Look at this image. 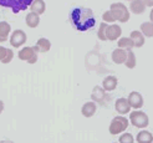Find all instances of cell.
<instances>
[{
    "instance_id": "d4e9b609",
    "label": "cell",
    "mask_w": 153,
    "mask_h": 143,
    "mask_svg": "<svg viewBox=\"0 0 153 143\" xmlns=\"http://www.w3.org/2000/svg\"><path fill=\"white\" fill-rule=\"evenodd\" d=\"M136 55L134 52L132 50H127V59L125 61V65L126 67H128V69H134L136 67Z\"/></svg>"
},
{
    "instance_id": "484cf974",
    "label": "cell",
    "mask_w": 153,
    "mask_h": 143,
    "mask_svg": "<svg viewBox=\"0 0 153 143\" xmlns=\"http://www.w3.org/2000/svg\"><path fill=\"white\" fill-rule=\"evenodd\" d=\"M108 24H106V22H102V24L100 25V27H98V31H97V36L98 39H100L101 41H106V27Z\"/></svg>"
},
{
    "instance_id": "ffe728a7",
    "label": "cell",
    "mask_w": 153,
    "mask_h": 143,
    "mask_svg": "<svg viewBox=\"0 0 153 143\" xmlns=\"http://www.w3.org/2000/svg\"><path fill=\"white\" fill-rule=\"evenodd\" d=\"M11 26L6 21H0V42H5L9 37Z\"/></svg>"
},
{
    "instance_id": "5bb4252c",
    "label": "cell",
    "mask_w": 153,
    "mask_h": 143,
    "mask_svg": "<svg viewBox=\"0 0 153 143\" xmlns=\"http://www.w3.org/2000/svg\"><path fill=\"white\" fill-rule=\"evenodd\" d=\"M50 49H51V42H50V40L45 39V37H40V39L37 40L36 45L34 46L35 52H48Z\"/></svg>"
},
{
    "instance_id": "ba28073f",
    "label": "cell",
    "mask_w": 153,
    "mask_h": 143,
    "mask_svg": "<svg viewBox=\"0 0 153 143\" xmlns=\"http://www.w3.org/2000/svg\"><path fill=\"white\" fill-rule=\"evenodd\" d=\"M91 99H92V101L95 103H106L107 101H108V96H107L106 91L101 87V86H96L94 88L92 93H91Z\"/></svg>"
},
{
    "instance_id": "cb8c5ba5",
    "label": "cell",
    "mask_w": 153,
    "mask_h": 143,
    "mask_svg": "<svg viewBox=\"0 0 153 143\" xmlns=\"http://www.w3.org/2000/svg\"><path fill=\"white\" fill-rule=\"evenodd\" d=\"M117 45H118V49H123V50H132V47L134 46L129 37H121Z\"/></svg>"
},
{
    "instance_id": "d6986e66",
    "label": "cell",
    "mask_w": 153,
    "mask_h": 143,
    "mask_svg": "<svg viewBox=\"0 0 153 143\" xmlns=\"http://www.w3.org/2000/svg\"><path fill=\"white\" fill-rule=\"evenodd\" d=\"M14 57V52L11 49H6L0 46V62L3 64H9Z\"/></svg>"
},
{
    "instance_id": "9c48e42d",
    "label": "cell",
    "mask_w": 153,
    "mask_h": 143,
    "mask_svg": "<svg viewBox=\"0 0 153 143\" xmlns=\"http://www.w3.org/2000/svg\"><path fill=\"white\" fill-rule=\"evenodd\" d=\"M122 34V30L121 26L117 24H113V25H107L106 27V39L110 40V41H114L121 37Z\"/></svg>"
},
{
    "instance_id": "9a60e30c",
    "label": "cell",
    "mask_w": 153,
    "mask_h": 143,
    "mask_svg": "<svg viewBox=\"0 0 153 143\" xmlns=\"http://www.w3.org/2000/svg\"><path fill=\"white\" fill-rule=\"evenodd\" d=\"M96 108H97V107H96V103H95L94 101L86 102V103L82 106V108H81V113H82L83 117L90 118V117H92V116L96 113Z\"/></svg>"
},
{
    "instance_id": "3957f363",
    "label": "cell",
    "mask_w": 153,
    "mask_h": 143,
    "mask_svg": "<svg viewBox=\"0 0 153 143\" xmlns=\"http://www.w3.org/2000/svg\"><path fill=\"white\" fill-rule=\"evenodd\" d=\"M110 10L113 13L114 18H116V21H120L122 24H125L129 20V10L127 9V6L121 4V3H114L111 4Z\"/></svg>"
},
{
    "instance_id": "83f0119b",
    "label": "cell",
    "mask_w": 153,
    "mask_h": 143,
    "mask_svg": "<svg viewBox=\"0 0 153 143\" xmlns=\"http://www.w3.org/2000/svg\"><path fill=\"white\" fill-rule=\"evenodd\" d=\"M120 143H134V138L131 133H123L118 139Z\"/></svg>"
},
{
    "instance_id": "4316f807",
    "label": "cell",
    "mask_w": 153,
    "mask_h": 143,
    "mask_svg": "<svg viewBox=\"0 0 153 143\" xmlns=\"http://www.w3.org/2000/svg\"><path fill=\"white\" fill-rule=\"evenodd\" d=\"M102 19H103V22H114L116 21V18H114V15H113V13L111 11V10H107V11H105L103 13V15H102Z\"/></svg>"
},
{
    "instance_id": "5b68a950",
    "label": "cell",
    "mask_w": 153,
    "mask_h": 143,
    "mask_svg": "<svg viewBox=\"0 0 153 143\" xmlns=\"http://www.w3.org/2000/svg\"><path fill=\"white\" fill-rule=\"evenodd\" d=\"M129 122L137 128H146L149 124V118L143 111H133L129 113Z\"/></svg>"
},
{
    "instance_id": "6da1fadb",
    "label": "cell",
    "mask_w": 153,
    "mask_h": 143,
    "mask_svg": "<svg viewBox=\"0 0 153 143\" xmlns=\"http://www.w3.org/2000/svg\"><path fill=\"white\" fill-rule=\"evenodd\" d=\"M70 21L72 26H75L79 31H86L94 27L96 24V19L94 11L88 7L76 6L70 13Z\"/></svg>"
},
{
    "instance_id": "44dd1931",
    "label": "cell",
    "mask_w": 153,
    "mask_h": 143,
    "mask_svg": "<svg viewBox=\"0 0 153 143\" xmlns=\"http://www.w3.org/2000/svg\"><path fill=\"white\" fill-rule=\"evenodd\" d=\"M136 141L138 143H152L153 142V134L148 131H141L138 132V134H137L136 137Z\"/></svg>"
},
{
    "instance_id": "1f68e13d",
    "label": "cell",
    "mask_w": 153,
    "mask_h": 143,
    "mask_svg": "<svg viewBox=\"0 0 153 143\" xmlns=\"http://www.w3.org/2000/svg\"><path fill=\"white\" fill-rule=\"evenodd\" d=\"M1 143H13V142H10V141H3Z\"/></svg>"
},
{
    "instance_id": "603a6c76",
    "label": "cell",
    "mask_w": 153,
    "mask_h": 143,
    "mask_svg": "<svg viewBox=\"0 0 153 143\" xmlns=\"http://www.w3.org/2000/svg\"><path fill=\"white\" fill-rule=\"evenodd\" d=\"M141 33L143 34V36L153 37V22L147 21L141 24Z\"/></svg>"
},
{
    "instance_id": "30bf717a",
    "label": "cell",
    "mask_w": 153,
    "mask_h": 143,
    "mask_svg": "<svg viewBox=\"0 0 153 143\" xmlns=\"http://www.w3.org/2000/svg\"><path fill=\"white\" fill-rule=\"evenodd\" d=\"M127 101L129 103V106H131V108L133 107L134 110H140L143 106V102H144L142 95L140 92H137V91H132L131 93H129Z\"/></svg>"
},
{
    "instance_id": "8fae6325",
    "label": "cell",
    "mask_w": 153,
    "mask_h": 143,
    "mask_svg": "<svg viewBox=\"0 0 153 143\" xmlns=\"http://www.w3.org/2000/svg\"><path fill=\"white\" fill-rule=\"evenodd\" d=\"M114 110H116L117 113H120L121 116H125L126 113H129V111H131V106H129L127 99L121 97V99H117L116 102H114Z\"/></svg>"
},
{
    "instance_id": "7402d4cb",
    "label": "cell",
    "mask_w": 153,
    "mask_h": 143,
    "mask_svg": "<svg viewBox=\"0 0 153 143\" xmlns=\"http://www.w3.org/2000/svg\"><path fill=\"white\" fill-rule=\"evenodd\" d=\"M25 21H26V25L29 27L34 29V27H36L37 25L40 24V16L37 14H35V13H30V14L26 15Z\"/></svg>"
},
{
    "instance_id": "e0dca14e",
    "label": "cell",
    "mask_w": 153,
    "mask_h": 143,
    "mask_svg": "<svg viewBox=\"0 0 153 143\" xmlns=\"http://www.w3.org/2000/svg\"><path fill=\"white\" fill-rule=\"evenodd\" d=\"M129 39L132 40L134 47H142L143 44H144V36L141 31H138V30H134V31L131 33V35H129Z\"/></svg>"
},
{
    "instance_id": "4fadbf2b",
    "label": "cell",
    "mask_w": 153,
    "mask_h": 143,
    "mask_svg": "<svg viewBox=\"0 0 153 143\" xmlns=\"http://www.w3.org/2000/svg\"><path fill=\"white\" fill-rule=\"evenodd\" d=\"M127 59V50H123V49H116L113 50L112 52V61L117 65H122L125 64Z\"/></svg>"
},
{
    "instance_id": "52a82bcc",
    "label": "cell",
    "mask_w": 153,
    "mask_h": 143,
    "mask_svg": "<svg viewBox=\"0 0 153 143\" xmlns=\"http://www.w3.org/2000/svg\"><path fill=\"white\" fill-rule=\"evenodd\" d=\"M26 34L22 30H15L10 36V44L13 47H20L21 45H24L26 42Z\"/></svg>"
},
{
    "instance_id": "277c9868",
    "label": "cell",
    "mask_w": 153,
    "mask_h": 143,
    "mask_svg": "<svg viewBox=\"0 0 153 143\" xmlns=\"http://www.w3.org/2000/svg\"><path fill=\"white\" fill-rule=\"evenodd\" d=\"M129 124V121L125 117V116H116L113 117V119L111 121V124H110V133L111 134H118V133H122L123 131L127 130V127Z\"/></svg>"
},
{
    "instance_id": "7a4b0ae2",
    "label": "cell",
    "mask_w": 153,
    "mask_h": 143,
    "mask_svg": "<svg viewBox=\"0 0 153 143\" xmlns=\"http://www.w3.org/2000/svg\"><path fill=\"white\" fill-rule=\"evenodd\" d=\"M34 0H0V6L9 7L14 14H18L22 10H26L30 7Z\"/></svg>"
},
{
    "instance_id": "ac0fdd59",
    "label": "cell",
    "mask_w": 153,
    "mask_h": 143,
    "mask_svg": "<svg viewBox=\"0 0 153 143\" xmlns=\"http://www.w3.org/2000/svg\"><path fill=\"white\" fill-rule=\"evenodd\" d=\"M30 9H31V13L40 15L44 14L45 10H46V4H45L44 0H34L31 5H30Z\"/></svg>"
},
{
    "instance_id": "f546056e",
    "label": "cell",
    "mask_w": 153,
    "mask_h": 143,
    "mask_svg": "<svg viewBox=\"0 0 153 143\" xmlns=\"http://www.w3.org/2000/svg\"><path fill=\"white\" fill-rule=\"evenodd\" d=\"M4 111V102L0 100V115H1V112Z\"/></svg>"
},
{
    "instance_id": "d6a6232c",
    "label": "cell",
    "mask_w": 153,
    "mask_h": 143,
    "mask_svg": "<svg viewBox=\"0 0 153 143\" xmlns=\"http://www.w3.org/2000/svg\"><path fill=\"white\" fill-rule=\"evenodd\" d=\"M128 1H131V0H128Z\"/></svg>"
},
{
    "instance_id": "7c38bea8",
    "label": "cell",
    "mask_w": 153,
    "mask_h": 143,
    "mask_svg": "<svg viewBox=\"0 0 153 143\" xmlns=\"http://www.w3.org/2000/svg\"><path fill=\"white\" fill-rule=\"evenodd\" d=\"M117 84H118L117 77L110 75V76H107V77L103 79V81H102V88L105 90L106 92H110V91H113V90H116Z\"/></svg>"
},
{
    "instance_id": "8992f818",
    "label": "cell",
    "mask_w": 153,
    "mask_h": 143,
    "mask_svg": "<svg viewBox=\"0 0 153 143\" xmlns=\"http://www.w3.org/2000/svg\"><path fill=\"white\" fill-rule=\"evenodd\" d=\"M18 56L21 61H27L29 64H35L37 61V52H35L34 47L31 46H25L24 49H21Z\"/></svg>"
},
{
    "instance_id": "4dcf8cb0",
    "label": "cell",
    "mask_w": 153,
    "mask_h": 143,
    "mask_svg": "<svg viewBox=\"0 0 153 143\" xmlns=\"http://www.w3.org/2000/svg\"><path fill=\"white\" fill-rule=\"evenodd\" d=\"M149 20H151V22H153V9L149 13Z\"/></svg>"
},
{
    "instance_id": "2e32d148",
    "label": "cell",
    "mask_w": 153,
    "mask_h": 143,
    "mask_svg": "<svg viewBox=\"0 0 153 143\" xmlns=\"http://www.w3.org/2000/svg\"><path fill=\"white\" fill-rule=\"evenodd\" d=\"M129 10L136 15H140V14L144 13V10H146V5H144L143 0H131Z\"/></svg>"
},
{
    "instance_id": "f1b7e54d",
    "label": "cell",
    "mask_w": 153,
    "mask_h": 143,
    "mask_svg": "<svg viewBox=\"0 0 153 143\" xmlns=\"http://www.w3.org/2000/svg\"><path fill=\"white\" fill-rule=\"evenodd\" d=\"M143 3L146 6H152L153 7V0H143Z\"/></svg>"
}]
</instances>
